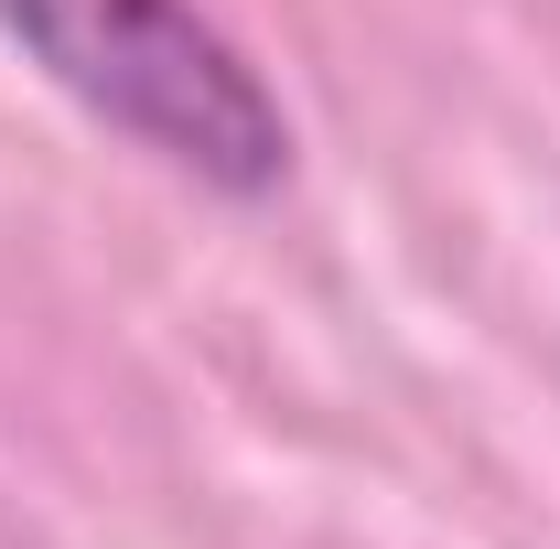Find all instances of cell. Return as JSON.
Listing matches in <instances>:
<instances>
[{
  "label": "cell",
  "mask_w": 560,
  "mask_h": 549,
  "mask_svg": "<svg viewBox=\"0 0 560 549\" xmlns=\"http://www.w3.org/2000/svg\"><path fill=\"white\" fill-rule=\"evenodd\" d=\"M0 33L44 86H66L97 130L140 140L184 184L226 206H259L291 184V119L270 75L195 0H0Z\"/></svg>",
  "instance_id": "6da1fadb"
}]
</instances>
